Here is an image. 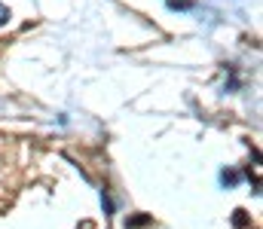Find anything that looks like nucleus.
Segmentation results:
<instances>
[{
	"instance_id": "obj_1",
	"label": "nucleus",
	"mask_w": 263,
	"mask_h": 229,
	"mask_svg": "<svg viewBox=\"0 0 263 229\" xmlns=\"http://www.w3.org/2000/svg\"><path fill=\"white\" fill-rule=\"evenodd\" d=\"M220 180H223L227 186H236V180H239V174H236V171H223V174H220Z\"/></svg>"
},
{
	"instance_id": "obj_2",
	"label": "nucleus",
	"mask_w": 263,
	"mask_h": 229,
	"mask_svg": "<svg viewBox=\"0 0 263 229\" xmlns=\"http://www.w3.org/2000/svg\"><path fill=\"white\" fill-rule=\"evenodd\" d=\"M193 0H168V9H190Z\"/></svg>"
},
{
	"instance_id": "obj_3",
	"label": "nucleus",
	"mask_w": 263,
	"mask_h": 229,
	"mask_svg": "<svg viewBox=\"0 0 263 229\" xmlns=\"http://www.w3.org/2000/svg\"><path fill=\"white\" fill-rule=\"evenodd\" d=\"M6 22H9V9H6V6H3V3H0V28H3V25H6Z\"/></svg>"
}]
</instances>
